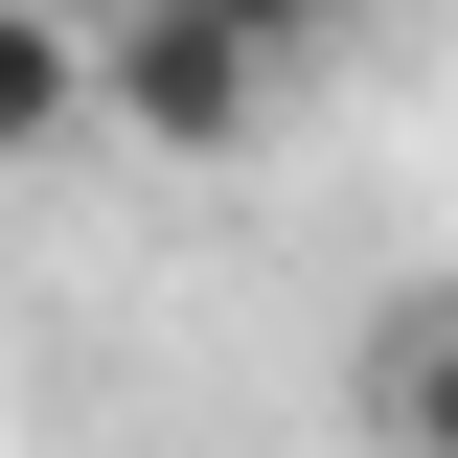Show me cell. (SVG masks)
I'll list each match as a JSON object with an SVG mask.
<instances>
[{"label": "cell", "mask_w": 458, "mask_h": 458, "mask_svg": "<svg viewBox=\"0 0 458 458\" xmlns=\"http://www.w3.org/2000/svg\"><path fill=\"white\" fill-rule=\"evenodd\" d=\"M276 114V69L229 47V23H183V0H114V138H161V161H229Z\"/></svg>", "instance_id": "6da1fadb"}, {"label": "cell", "mask_w": 458, "mask_h": 458, "mask_svg": "<svg viewBox=\"0 0 458 458\" xmlns=\"http://www.w3.org/2000/svg\"><path fill=\"white\" fill-rule=\"evenodd\" d=\"M114 114V23L92 0H0V161H69Z\"/></svg>", "instance_id": "7a4b0ae2"}, {"label": "cell", "mask_w": 458, "mask_h": 458, "mask_svg": "<svg viewBox=\"0 0 458 458\" xmlns=\"http://www.w3.org/2000/svg\"><path fill=\"white\" fill-rule=\"evenodd\" d=\"M344 412H367V458H458V276L367 321V367H344Z\"/></svg>", "instance_id": "3957f363"}, {"label": "cell", "mask_w": 458, "mask_h": 458, "mask_svg": "<svg viewBox=\"0 0 458 458\" xmlns=\"http://www.w3.org/2000/svg\"><path fill=\"white\" fill-rule=\"evenodd\" d=\"M183 23H229L252 69H321V47H344V0H183Z\"/></svg>", "instance_id": "277c9868"}]
</instances>
